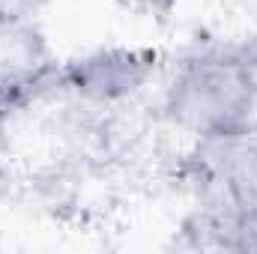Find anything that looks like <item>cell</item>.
Instances as JSON below:
<instances>
[{
	"mask_svg": "<svg viewBox=\"0 0 257 254\" xmlns=\"http://www.w3.org/2000/svg\"><path fill=\"white\" fill-rule=\"evenodd\" d=\"M257 105L254 69L242 57L203 54L180 66L171 90L168 111L180 126L197 138L230 135L251 126Z\"/></svg>",
	"mask_w": 257,
	"mask_h": 254,
	"instance_id": "6da1fadb",
	"label": "cell"
},
{
	"mask_svg": "<svg viewBox=\"0 0 257 254\" xmlns=\"http://www.w3.org/2000/svg\"><path fill=\"white\" fill-rule=\"evenodd\" d=\"M126 3H132L135 9H147V12H156V9H165L171 0H126Z\"/></svg>",
	"mask_w": 257,
	"mask_h": 254,
	"instance_id": "277c9868",
	"label": "cell"
},
{
	"mask_svg": "<svg viewBox=\"0 0 257 254\" xmlns=\"http://www.w3.org/2000/svg\"><path fill=\"white\" fill-rule=\"evenodd\" d=\"M147 78V57L135 51H102L66 72V84L93 102H114L135 93Z\"/></svg>",
	"mask_w": 257,
	"mask_h": 254,
	"instance_id": "7a4b0ae2",
	"label": "cell"
},
{
	"mask_svg": "<svg viewBox=\"0 0 257 254\" xmlns=\"http://www.w3.org/2000/svg\"><path fill=\"white\" fill-rule=\"evenodd\" d=\"M3 3V12L0 15H9V18H27L30 12H36L39 6H45L48 0H0Z\"/></svg>",
	"mask_w": 257,
	"mask_h": 254,
	"instance_id": "3957f363",
	"label": "cell"
}]
</instances>
